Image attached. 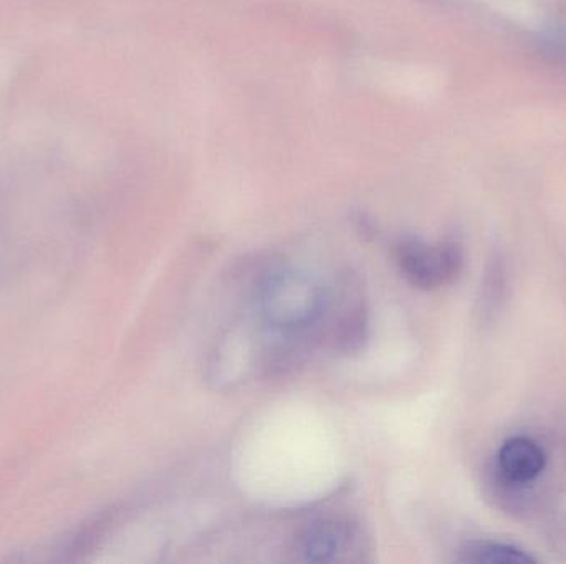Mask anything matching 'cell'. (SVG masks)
<instances>
[{
    "mask_svg": "<svg viewBox=\"0 0 566 564\" xmlns=\"http://www.w3.org/2000/svg\"><path fill=\"white\" fill-rule=\"evenodd\" d=\"M329 297L325 288L298 270L269 275L259 294L265 324L281 337H298L325 318Z\"/></svg>",
    "mask_w": 566,
    "mask_h": 564,
    "instance_id": "1",
    "label": "cell"
},
{
    "mask_svg": "<svg viewBox=\"0 0 566 564\" xmlns=\"http://www.w3.org/2000/svg\"><path fill=\"white\" fill-rule=\"evenodd\" d=\"M398 264L409 284L421 290H436L458 280L464 268V254L455 242L408 238L398 247Z\"/></svg>",
    "mask_w": 566,
    "mask_h": 564,
    "instance_id": "2",
    "label": "cell"
},
{
    "mask_svg": "<svg viewBox=\"0 0 566 564\" xmlns=\"http://www.w3.org/2000/svg\"><path fill=\"white\" fill-rule=\"evenodd\" d=\"M544 447L531 437L517 436L505 440L497 454V469L505 482L528 486L547 469Z\"/></svg>",
    "mask_w": 566,
    "mask_h": 564,
    "instance_id": "3",
    "label": "cell"
},
{
    "mask_svg": "<svg viewBox=\"0 0 566 564\" xmlns=\"http://www.w3.org/2000/svg\"><path fill=\"white\" fill-rule=\"evenodd\" d=\"M353 540L355 535L348 523L329 520L310 526L300 539V550L308 562L333 563L348 552Z\"/></svg>",
    "mask_w": 566,
    "mask_h": 564,
    "instance_id": "4",
    "label": "cell"
},
{
    "mask_svg": "<svg viewBox=\"0 0 566 564\" xmlns=\"http://www.w3.org/2000/svg\"><path fill=\"white\" fill-rule=\"evenodd\" d=\"M462 562L472 564H528L537 563L525 550L509 543L478 540L462 550Z\"/></svg>",
    "mask_w": 566,
    "mask_h": 564,
    "instance_id": "5",
    "label": "cell"
},
{
    "mask_svg": "<svg viewBox=\"0 0 566 564\" xmlns=\"http://www.w3.org/2000/svg\"><path fill=\"white\" fill-rule=\"evenodd\" d=\"M544 46L548 55L566 58V25H555L544 36Z\"/></svg>",
    "mask_w": 566,
    "mask_h": 564,
    "instance_id": "6",
    "label": "cell"
}]
</instances>
